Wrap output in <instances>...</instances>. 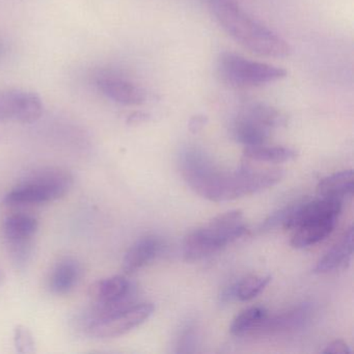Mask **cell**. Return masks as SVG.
Returning a JSON list of instances; mask_svg holds the SVG:
<instances>
[{"instance_id":"6da1fadb","label":"cell","mask_w":354,"mask_h":354,"mask_svg":"<svg viewBox=\"0 0 354 354\" xmlns=\"http://www.w3.org/2000/svg\"><path fill=\"white\" fill-rule=\"evenodd\" d=\"M182 177L190 188L211 202H227L250 196L279 183L285 171L279 169L241 167L235 171L217 169L198 149H186L180 155Z\"/></svg>"},{"instance_id":"7a4b0ae2","label":"cell","mask_w":354,"mask_h":354,"mask_svg":"<svg viewBox=\"0 0 354 354\" xmlns=\"http://www.w3.org/2000/svg\"><path fill=\"white\" fill-rule=\"evenodd\" d=\"M208 5L217 24L244 48L263 57H287L291 55L289 43L248 15L237 0H208Z\"/></svg>"},{"instance_id":"3957f363","label":"cell","mask_w":354,"mask_h":354,"mask_svg":"<svg viewBox=\"0 0 354 354\" xmlns=\"http://www.w3.org/2000/svg\"><path fill=\"white\" fill-rule=\"evenodd\" d=\"M343 201L319 198L312 202L294 205L283 227L292 232L291 245L304 248L322 241L335 229Z\"/></svg>"},{"instance_id":"277c9868","label":"cell","mask_w":354,"mask_h":354,"mask_svg":"<svg viewBox=\"0 0 354 354\" xmlns=\"http://www.w3.org/2000/svg\"><path fill=\"white\" fill-rule=\"evenodd\" d=\"M246 233L241 211L232 210L189 232L183 241V257L187 262H196L225 248Z\"/></svg>"},{"instance_id":"5b68a950","label":"cell","mask_w":354,"mask_h":354,"mask_svg":"<svg viewBox=\"0 0 354 354\" xmlns=\"http://www.w3.org/2000/svg\"><path fill=\"white\" fill-rule=\"evenodd\" d=\"M73 185V176L62 167H43L26 176L3 198L7 205H36L63 198Z\"/></svg>"},{"instance_id":"8992f818","label":"cell","mask_w":354,"mask_h":354,"mask_svg":"<svg viewBox=\"0 0 354 354\" xmlns=\"http://www.w3.org/2000/svg\"><path fill=\"white\" fill-rule=\"evenodd\" d=\"M217 69L225 82L240 88L272 84L287 76V71L283 68L250 61L232 53H223L219 55Z\"/></svg>"},{"instance_id":"52a82bcc","label":"cell","mask_w":354,"mask_h":354,"mask_svg":"<svg viewBox=\"0 0 354 354\" xmlns=\"http://www.w3.org/2000/svg\"><path fill=\"white\" fill-rule=\"evenodd\" d=\"M154 310L152 304H132L94 321L86 329L91 337L97 339L120 337L146 322Z\"/></svg>"},{"instance_id":"ba28073f","label":"cell","mask_w":354,"mask_h":354,"mask_svg":"<svg viewBox=\"0 0 354 354\" xmlns=\"http://www.w3.org/2000/svg\"><path fill=\"white\" fill-rule=\"evenodd\" d=\"M43 113L38 95L22 90L0 91V122L32 124Z\"/></svg>"},{"instance_id":"9c48e42d","label":"cell","mask_w":354,"mask_h":354,"mask_svg":"<svg viewBox=\"0 0 354 354\" xmlns=\"http://www.w3.org/2000/svg\"><path fill=\"white\" fill-rule=\"evenodd\" d=\"M96 86L107 99L119 104L140 105L146 100V95L140 86L117 74H99Z\"/></svg>"},{"instance_id":"30bf717a","label":"cell","mask_w":354,"mask_h":354,"mask_svg":"<svg viewBox=\"0 0 354 354\" xmlns=\"http://www.w3.org/2000/svg\"><path fill=\"white\" fill-rule=\"evenodd\" d=\"M310 315H312V306L310 304H304L283 314L268 316L257 335L265 337V335L293 333L308 324Z\"/></svg>"},{"instance_id":"8fae6325","label":"cell","mask_w":354,"mask_h":354,"mask_svg":"<svg viewBox=\"0 0 354 354\" xmlns=\"http://www.w3.org/2000/svg\"><path fill=\"white\" fill-rule=\"evenodd\" d=\"M353 254V227H350L341 239L317 263L313 272L324 274L345 268Z\"/></svg>"},{"instance_id":"7c38bea8","label":"cell","mask_w":354,"mask_h":354,"mask_svg":"<svg viewBox=\"0 0 354 354\" xmlns=\"http://www.w3.org/2000/svg\"><path fill=\"white\" fill-rule=\"evenodd\" d=\"M162 248V242L156 236H146L138 239L125 254L123 270L126 273L136 272L154 260Z\"/></svg>"},{"instance_id":"4fadbf2b","label":"cell","mask_w":354,"mask_h":354,"mask_svg":"<svg viewBox=\"0 0 354 354\" xmlns=\"http://www.w3.org/2000/svg\"><path fill=\"white\" fill-rule=\"evenodd\" d=\"M232 133L236 142L248 147L266 145L271 136V129L240 113L234 122Z\"/></svg>"},{"instance_id":"5bb4252c","label":"cell","mask_w":354,"mask_h":354,"mask_svg":"<svg viewBox=\"0 0 354 354\" xmlns=\"http://www.w3.org/2000/svg\"><path fill=\"white\" fill-rule=\"evenodd\" d=\"M354 178L353 171H339L324 178L319 182L317 192L320 198H337L343 201L346 196H351L353 194Z\"/></svg>"},{"instance_id":"9a60e30c","label":"cell","mask_w":354,"mask_h":354,"mask_svg":"<svg viewBox=\"0 0 354 354\" xmlns=\"http://www.w3.org/2000/svg\"><path fill=\"white\" fill-rule=\"evenodd\" d=\"M80 269L73 259L57 263L49 279V288L55 294H66L73 289L80 279Z\"/></svg>"},{"instance_id":"2e32d148","label":"cell","mask_w":354,"mask_h":354,"mask_svg":"<svg viewBox=\"0 0 354 354\" xmlns=\"http://www.w3.org/2000/svg\"><path fill=\"white\" fill-rule=\"evenodd\" d=\"M268 316V310L263 306H252L244 310L232 322L230 327L232 335L236 337L258 335Z\"/></svg>"},{"instance_id":"e0dca14e","label":"cell","mask_w":354,"mask_h":354,"mask_svg":"<svg viewBox=\"0 0 354 354\" xmlns=\"http://www.w3.org/2000/svg\"><path fill=\"white\" fill-rule=\"evenodd\" d=\"M270 281V277L252 275V277H245V279L227 287L223 291L221 298L225 301H230V300L233 299L248 301V300L254 299L259 294L264 291L265 288L269 285Z\"/></svg>"},{"instance_id":"ac0fdd59","label":"cell","mask_w":354,"mask_h":354,"mask_svg":"<svg viewBox=\"0 0 354 354\" xmlns=\"http://www.w3.org/2000/svg\"><path fill=\"white\" fill-rule=\"evenodd\" d=\"M241 113L271 130L283 127L288 123V118L285 113L266 103H248L242 109Z\"/></svg>"},{"instance_id":"d6986e66","label":"cell","mask_w":354,"mask_h":354,"mask_svg":"<svg viewBox=\"0 0 354 354\" xmlns=\"http://www.w3.org/2000/svg\"><path fill=\"white\" fill-rule=\"evenodd\" d=\"M39 223L35 217L26 214H14L3 223V235L7 241L30 239L38 231Z\"/></svg>"},{"instance_id":"ffe728a7","label":"cell","mask_w":354,"mask_h":354,"mask_svg":"<svg viewBox=\"0 0 354 354\" xmlns=\"http://www.w3.org/2000/svg\"><path fill=\"white\" fill-rule=\"evenodd\" d=\"M244 156L248 159L262 162L281 163L293 160L298 156L294 149L286 147H269L266 145L248 147L244 149Z\"/></svg>"},{"instance_id":"44dd1931","label":"cell","mask_w":354,"mask_h":354,"mask_svg":"<svg viewBox=\"0 0 354 354\" xmlns=\"http://www.w3.org/2000/svg\"><path fill=\"white\" fill-rule=\"evenodd\" d=\"M12 262L17 269L26 268L32 254V238L30 239L12 240L7 241Z\"/></svg>"},{"instance_id":"7402d4cb","label":"cell","mask_w":354,"mask_h":354,"mask_svg":"<svg viewBox=\"0 0 354 354\" xmlns=\"http://www.w3.org/2000/svg\"><path fill=\"white\" fill-rule=\"evenodd\" d=\"M14 345L19 353H34L36 351L34 335L24 325H18L14 330Z\"/></svg>"},{"instance_id":"603a6c76","label":"cell","mask_w":354,"mask_h":354,"mask_svg":"<svg viewBox=\"0 0 354 354\" xmlns=\"http://www.w3.org/2000/svg\"><path fill=\"white\" fill-rule=\"evenodd\" d=\"M198 345V333L192 324H187L180 333L177 341V353H194Z\"/></svg>"},{"instance_id":"cb8c5ba5","label":"cell","mask_w":354,"mask_h":354,"mask_svg":"<svg viewBox=\"0 0 354 354\" xmlns=\"http://www.w3.org/2000/svg\"><path fill=\"white\" fill-rule=\"evenodd\" d=\"M293 209L294 205L293 206L286 207V208L273 213L272 215H270V216L262 223L261 230H262V231H270V230L275 229V227H279V225H283V227L285 223H287L288 219H289Z\"/></svg>"},{"instance_id":"d4e9b609","label":"cell","mask_w":354,"mask_h":354,"mask_svg":"<svg viewBox=\"0 0 354 354\" xmlns=\"http://www.w3.org/2000/svg\"><path fill=\"white\" fill-rule=\"evenodd\" d=\"M323 353L348 354L351 353V350L345 342L342 341V339H335V341L331 342L330 344L326 346V348L323 350Z\"/></svg>"},{"instance_id":"484cf974","label":"cell","mask_w":354,"mask_h":354,"mask_svg":"<svg viewBox=\"0 0 354 354\" xmlns=\"http://www.w3.org/2000/svg\"><path fill=\"white\" fill-rule=\"evenodd\" d=\"M207 122H208V118H207L206 115H194V117L189 120V123H188V128H189L190 132H192V133H198V132H200L201 130L204 128V126L206 125Z\"/></svg>"},{"instance_id":"4316f807","label":"cell","mask_w":354,"mask_h":354,"mask_svg":"<svg viewBox=\"0 0 354 354\" xmlns=\"http://www.w3.org/2000/svg\"><path fill=\"white\" fill-rule=\"evenodd\" d=\"M149 115H146V113H136V115H132L131 118H130V122L131 123H140V122H145L148 120Z\"/></svg>"},{"instance_id":"83f0119b","label":"cell","mask_w":354,"mask_h":354,"mask_svg":"<svg viewBox=\"0 0 354 354\" xmlns=\"http://www.w3.org/2000/svg\"><path fill=\"white\" fill-rule=\"evenodd\" d=\"M6 279H7V277H6L5 271L0 268V287L6 283Z\"/></svg>"},{"instance_id":"f1b7e54d","label":"cell","mask_w":354,"mask_h":354,"mask_svg":"<svg viewBox=\"0 0 354 354\" xmlns=\"http://www.w3.org/2000/svg\"><path fill=\"white\" fill-rule=\"evenodd\" d=\"M3 51H5V48H3V45L0 43V57L3 55Z\"/></svg>"}]
</instances>
